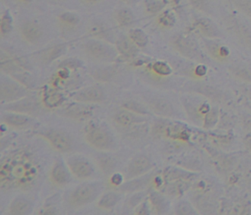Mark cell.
<instances>
[{
	"label": "cell",
	"mask_w": 251,
	"mask_h": 215,
	"mask_svg": "<svg viewBox=\"0 0 251 215\" xmlns=\"http://www.w3.org/2000/svg\"><path fill=\"white\" fill-rule=\"evenodd\" d=\"M36 165L25 155L19 154L7 159L1 166V185H27L37 175Z\"/></svg>",
	"instance_id": "6da1fadb"
},
{
	"label": "cell",
	"mask_w": 251,
	"mask_h": 215,
	"mask_svg": "<svg viewBox=\"0 0 251 215\" xmlns=\"http://www.w3.org/2000/svg\"><path fill=\"white\" fill-rule=\"evenodd\" d=\"M192 30L204 39H217L223 36L221 30L216 23L205 17L195 20L192 24Z\"/></svg>",
	"instance_id": "7a4b0ae2"
},
{
	"label": "cell",
	"mask_w": 251,
	"mask_h": 215,
	"mask_svg": "<svg viewBox=\"0 0 251 215\" xmlns=\"http://www.w3.org/2000/svg\"><path fill=\"white\" fill-rule=\"evenodd\" d=\"M172 43L176 50L187 58H197L201 54L196 42L188 35H176L173 37Z\"/></svg>",
	"instance_id": "3957f363"
},
{
	"label": "cell",
	"mask_w": 251,
	"mask_h": 215,
	"mask_svg": "<svg viewBox=\"0 0 251 215\" xmlns=\"http://www.w3.org/2000/svg\"><path fill=\"white\" fill-rule=\"evenodd\" d=\"M100 187L97 184H88L76 189L70 196V201L75 206H83L90 203L99 193Z\"/></svg>",
	"instance_id": "277c9868"
},
{
	"label": "cell",
	"mask_w": 251,
	"mask_h": 215,
	"mask_svg": "<svg viewBox=\"0 0 251 215\" xmlns=\"http://www.w3.org/2000/svg\"><path fill=\"white\" fill-rule=\"evenodd\" d=\"M88 143L95 149L105 150L111 146L112 138L111 136L101 129L94 128L86 134Z\"/></svg>",
	"instance_id": "5b68a950"
},
{
	"label": "cell",
	"mask_w": 251,
	"mask_h": 215,
	"mask_svg": "<svg viewBox=\"0 0 251 215\" xmlns=\"http://www.w3.org/2000/svg\"><path fill=\"white\" fill-rule=\"evenodd\" d=\"M44 137L51 143L52 146L60 151H68L71 149L72 143L66 134L56 131H50L44 134Z\"/></svg>",
	"instance_id": "8992f818"
},
{
	"label": "cell",
	"mask_w": 251,
	"mask_h": 215,
	"mask_svg": "<svg viewBox=\"0 0 251 215\" xmlns=\"http://www.w3.org/2000/svg\"><path fill=\"white\" fill-rule=\"evenodd\" d=\"M68 167L72 173L79 178H85L92 173V165L82 159H70L68 161Z\"/></svg>",
	"instance_id": "52a82bcc"
},
{
	"label": "cell",
	"mask_w": 251,
	"mask_h": 215,
	"mask_svg": "<svg viewBox=\"0 0 251 215\" xmlns=\"http://www.w3.org/2000/svg\"><path fill=\"white\" fill-rule=\"evenodd\" d=\"M86 53L96 59H103L110 55L109 47L98 41H89L85 45Z\"/></svg>",
	"instance_id": "ba28073f"
},
{
	"label": "cell",
	"mask_w": 251,
	"mask_h": 215,
	"mask_svg": "<svg viewBox=\"0 0 251 215\" xmlns=\"http://www.w3.org/2000/svg\"><path fill=\"white\" fill-rule=\"evenodd\" d=\"M20 32L23 39L30 43H35L39 42L42 36L41 27L36 23L32 22L23 24Z\"/></svg>",
	"instance_id": "9c48e42d"
},
{
	"label": "cell",
	"mask_w": 251,
	"mask_h": 215,
	"mask_svg": "<svg viewBox=\"0 0 251 215\" xmlns=\"http://www.w3.org/2000/svg\"><path fill=\"white\" fill-rule=\"evenodd\" d=\"M231 30L238 39L251 45V29L245 23L234 20L231 21Z\"/></svg>",
	"instance_id": "30bf717a"
},
{
	"label": "cell",
	"mask_w": 251,
	"mask_h": 215,
	"mask_svg": "<svg viewBox=\"0 0 251 215\" xmlns=\"http://www.w3.org/2000/svg\"><path fill=\"white\" fill-rule=\"evenodd\" d=\"M205 46L208 52L218 59H224L229 55L228 48L217 42V39H205Z\"/></svg>",
	"instance_id": "8fae6325"
},
{
	"label": "cell",
	"mask_w": 251,
	"mask_h": 215,
	"mask_svg": "<svg viewBox=\"0 0 251 215\" xmlns=\"http://www.w3.org/2000/svg\"><path fill=\"white\" fill-rule=\"evenodd\" d=\"M151 164L148 158L139 156L132 161L129 165V172L132 175H139L149 169Z\"/></svg>",
	"instance_id": "7c38bea8"
},
{
	"label": "cell",
	"mask_w": 251,
	"mask_h": 215,
	"mask_svg": "<svg viewBox=\"0 0 251 215\" xmlns=\"http://www.w3.org/2000/svg\"><path fill=\"white\" fill-rule=\"evenodd\" d=\"M76 99L81 102H98L103 99V93L97 87L88 88L78 93Z\"/></svg>",
	"instance_id": "4fadbf2b"
},
{
	"label": "cell",
	"mask_w": 251,
	"mask_h": 215,
	"mask_svg": "<svg viewBox=\"0 0 251 215\" xmlns=\"http://www.w3.org/2000/svg\"><path fill=\"white\" fill-rule=\"evenodd\" d=\"M52 181L58 185H64L68 182V172L66 171L65 168L62 165H57L52 171Z\"/></svg>",
	"instance_id": "5bb4252c"
},
{
	"label": "cell",
	"mask_w": 251,
	"mask_h": 215,
	"mask_svg": "<svg viewBox=\"0 0 251 215\" xmlns=\"http://www.w3.org/2000/svg\"><path fill=\"white\" fill-rule=\"evenodd\" d=\"M117 49L122 54L127 56L135 55L137 51L136 45L132 42L131 39L126 38H123L119 40L117 42Z\"/></svg>",
	"instance_id": "9a60e30c"
},
{
	"label": "cell",
	"mask_w": 251,
	"mask_h": 215,
	"mask_svg": "<svg viewBox=\"0 0 251 215\" xmlns=\"http://www.w3.org/2000/svg\"><path fill=\"white\" fill-rule=\"evenodd\" d=\"M129 38L139 47H145L148 43V35L142 29L136 28L130 30Z\"/></svg>",
	"instance_id": "2e32d148"
},
{
	"label": "cell",
	"mask_w": 251,
	"mask_h": 215,
	"mask_svg": "<svg viewBox=\"0 0 251 215\" xmlns=\"http://www.w3.org/2000/svg\"><path fill=\"white\" fill-rule=\"evenodd\" d=\"M233 75L245 81L251 82V68L242 64H236L230 68Z\"/></svg>",
	"instance_id": "e0dca14e"
},
{
	"label": "cell",
	"mask_w": 251,
	"mask_h": 215,
	"mask_svg": "<svg viewBox=\"0 0 251 215\" xmlns=\"http://www.w3.org/2000/svg\"><path fill=\"white\" fill-rule=\"evenodd\" d=\"M30 204L24 199H17L11 206V213L13 215H25L30 210Z\"/></svg>",
	"instance_id": "ac0fdd59"
},
{
	"label": "cell",
	"mask_w": 251,
	"mask_h": 215,
	"mask_svg": "<svg viewBox=\"0 0 251 215\" xmlns=\"http://www.w3.org/2000/svg\"><path fill=\"white\" fill-rule=\"evenodd\" d=\"M144 5L147 12L151 14L161 12L166 6L164 0H145Z\"/></svg>",
	"instance_id": "d6986e66"
},
{
	"label": "cell",
	"mask_w": 251,
	"mask_h": 215,
	"mask_svg": "<svg viewBox=\"0 0 251 215\" xmlns=\"http://www.w3.org/2000/svg\"><path fill=\"white\" fill-rule=\"evenodd\" d=\"M176 16L171 11H163L158 17V24L166 28H171L176 24Z\"/></svg>",
	"instance_id": "ffe728a7"
},
{
	"label": "cell",
	"mask_w": 251,
	"mask_h": 215,
	"mask_svg": "<svg viewBox=\"0 0 251 215\" xmlns=\"http://www.w3.org/2000/svg\"><path fill=\"white\" fill-rule=\"evenodd\" d=\"M13 29V17L9 11H5L1 18L0 30L2 36L8 34Z\"/></svg>",
	"instance_id": "44dd1931"
},
{
	"label": "cell",
	"mask_w": 251,
	"mask_h": 215,
	"mask_svg": "<svg viewBox=\"0 0 251 215\" xmlns=\"http://www.w3.org/2000/svg\"><path fill=\"white\" fill-rule=\"evenodd\" d=\"M133 19L134 17L133 13L127 9L120 10L116 15V20L121 26L129 25L130 23L133 22Z\"/></svg>",
	"instance_id": "7402d4cb"
},
{
	"label": "cell",
	"mask_w": 251,
	"mask_h": 215,
	"mask_svg": "<svg viewBox=\"0 0 251 215\" xmlns=\"http://www.w3.org/2000/svg\"><path fill=\"white\" fill-rule=\"evenodd\" d=\"M118 201V196L115 193H110L105 194L99 202L100 207L109 209L113 207Z\"/></svg>",
	"instance_id": "603a6c76"
},
{
	"label": "cell",
	"mask_w": 251,
	"mask_h": 215,
	"mask_svg": "<svg viewBox=\"0 0 251 215\" xmlns=\"http://www.w3.org/2000/svg\"><path fill=\"white\" fill-rule=\"evenodd\" d=\"M4 121L9 125L23 126L27 121V117L20 115H5Z\"/></svg>",
	"instance_id": "cb8c5ba5"
},
{
	"label": "cell",
	"mask_w": 251,
	"mask_h": 215,
	"mask_svg": "<svg viewBox=\"0 0 251 215\" xmlns=\"http://www.w3.org/2000/svg\"><path fill=\"white\" fill-rule=\"evenodd\" d=\"M59 20L67 25L74 26L78 24L80 18L77 14L71 12H65L60 15Z\"/></svg>",
	"instance_id": "d4e9b609"
},
{
	"label": "cell",
	"mask_w": 251,
	"mask_h": 215,
	"mask_svg": "<svg viewBox=\"0 0 251 215\" xmlns=\"http://www.w3.org/2000/svg\"><path fill=\"white\" fill-rule=\"evenodd\" d=\"M152 69L156 74L161 76H167L172 72V68L170 65L164 62L155 63L152 65Z\"/></svg>",
	"instance_id": "484cf974"
},
{
	"label": "cell",
	"mask_w": 251,
	"mask_h": 215,
	"mask_svg": "<svg viewBox=\"0 0 251 215\" xmlns=\"http://www.w3.org/2000/svg\"><path fill=\"white\" fill-rule=\"evenodd\" d=\"M191 5L202 12L208 13L209 11V0H189Z\"/></svg>",
	"instance_id": "4316f807"
},
{
	"label": "cell",
	"mask_w": 251,
	"mask_h": 215,
	"mask_svg": "<svg viewBox=\"0 0 251 215\" xmlns=\"http://www.w3.org/2000/svg\"><path fill=\"white\" fill-rule=\"evenodd\" d=\"M116 120L121 125L127 126L133 123V116L128 112H121L117 115Z\"/></svg>",
	"instance_id": "83f0119b"
},
{
	"label": "cell",
	"mask_w": 251,
	"mask_h": 215,
	"mask_svg": "<svg viewBox=\"0 0 251 215\" xmlns=\"http://www.w3.org/2000/svg\"><path fill=\"white\" fill-rule=\"evenodd\" d=\"M231 2L236 8L242 11L249 4L251 3V0H231Z\"/></svg>",
	"instance_id": "f1b7e54d"
},
{
	"label": "cell",
	"mask_w": 251,
	"mask_h": 215,
	"mask_svg": "<svg viewBox=\"0 0 251 215\" xmlns=\"http://www.w3.org/2000/svg\"><path fill=\"white\" fill-rule=\"evenodd\" d=\"M194 210L191 207L190 205L187 203H183V204L179 205L178 213L183 214V215H192L194 213Z\"/></svg>",
	"instance_id": "f546056e"
},
{
	"label": "cell",
	"mask_w": 251,
	"mask_h": 215,
	"mask_svg": "<svg viewBox=\"0 0 251 215\" xmlns=\"http://www.w3.org/2000/svg\"><path fill=\"white\" fill-rule=\"evenodd\" d=\"M245 143L251 150V134H248L245 139Z\"/></svg>",
	"instance_id": "4dcf8cb0"
},
{
	"label": "cell",
	"mask_w": 251,
	"mask_h": 215,
	"mask_svg": "<svg viewBox=\"0 0 251 215\" xmlns=\"http://www.w3.org/2000/svg\"><path fill=\"white\" fill-rule=\"evenodd\" d=\"M242 11L251 19V3L249 4Z\"/></svg>",
	"instance_id": "1f68e13d"
},
{
	"label": "cell",
	"mask_w": 251,
	"mask_h": 215,
	"mask_svg": "<svg viewBox=\"0 0 251 215\" xmlns=\"http://www.w3.org/2000/svg\"><path fill=\"white\" fill-rule=\"evenodd\" d=\"M85 2H89V3H95V2H99L100 0H84Z\"/></svg>",
	"instance_id": "d6a6232c"
},
{
	"label": "cell",
	"mask_w": 251,
	"mask_h": 215,
	"mask_svg": "<svg viewBox=\"0 0 251 215\" xmlns=\"http://www.w3.org/2000/svg\"><path fill=\"white\" fill-rule=\"evenodd\" d=\"M23 2H27V3H30V2H33V0H21Z\"/></svg>",
	"instance_id": "836d02e7"
},
{
	"label": "cell",
	"mask_w": 251,
	"mask_h": 215,
	"mask_svg": "<svg viewBox=\"0 0 251 215\" xmlns=\"http://www.w3.org/2000/svg\"><path fill=\"white\" fill-rule=\"evenodd\" d=\"M123 1H127V2H130V1H133V0H123Z\"/></svg>",
	"instance_id": "e575fe53"
}]
</instances>
